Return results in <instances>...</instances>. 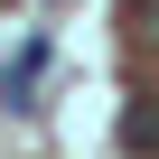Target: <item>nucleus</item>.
I'll list each match as a JSON object with an SVG mask.
<instances>
[{
	"label": "nucleus",
	"instance_id": "nucleus-2",
	"mask_svg": "<svg viewBox=\"0 0 159 159\" xmlns=\"http://www.w3.org/2000/svg\"><path fill=\"white\" fill-rule=\"evenodd\" d=\"M122 150H159V103H150V94H131V112H122Z\"/></svg>",
	"mask_w": 159,
	"mask_h": 159
},
{
	"label": "nucleus",
	"instance_id": "nucleus-1",
	"mask_svg": "<svg viewBox=\"0 0 159 159\" xmlns=\"http://www.w3.org/2000/svg\"><path fill=\"white\" fill-rule=\"evenodd\" d=\"M38 75H47V38H28L10 66H0V103L10 112H38Z\"/></svg>",
	"mask_w": 159,
	"mask_h": 159
}]
</instances>
